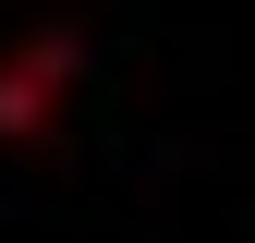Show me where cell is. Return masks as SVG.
Returning <instances> with one entry per match:
<instances>
[{
  "instance_id": "cell-1",
  "label": "cell",
  "mask_w": 255,
  "mask_h": 243,
  "mask_svg": "<svg viewBox=\"0 0 255 243\" xmlns=\"http://www.w3.org/2000/svg\"><path fill=\"white\" fill-rule=\"evenodd\" d=\"M61 73H73V37H37V49L0 61V134H37L61 110Z\"/></svg>"
}]
</instances>
